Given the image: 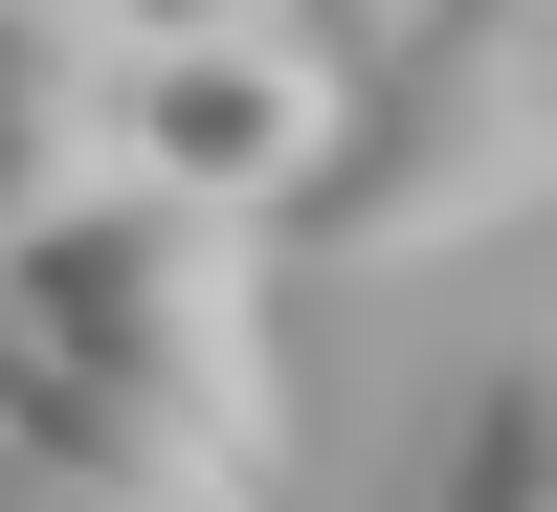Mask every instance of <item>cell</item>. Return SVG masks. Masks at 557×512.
Masks as SVG:
<instances>
[{
	"mask_svg": "<svg viewBox=\"0 0 557 512\" xmlns=\"http://www.w3.org/2000/svg\"><path fill=\"white\" fill-rule=\"evenodd\" d=\"M0 335H45L67 379H112L178 446V512L290 469V401H268V335H246V201H201L157 157H112L89 201H45L0 246Z\"/></svg>",
	"mask_w": 557,
	"mask_h": 512,
	"instance_id": "obj_1",
	"label": "cell"
},
{
	"mask_svg": "<svg viewBox=\"0 0 557 512\" xmlns=\"http://www.w3.org/2000/svg\"><path fill=\"white\" fill-rule=\"evenodd\" d=\"M557 201V0H424L380 67H335V134L268 201L290 267H424Z\"/></svg>",
	"mask_w": 557,
	"mask_h": 512,
	"instance_id": "obj_2",
	"label": "cell"
},
{
	"mask_svg": "<svg viewBox=\"0 0 557 512\" xmlns=\"http://www.w3.org/2000/svg\"><path fill=\"white\" fill-rule=\"evenodd\" d=\"M312 134H335V45H290L268 0H223V23H157L134 45V157L157 178H201V201H290L312 178Z\"/></svg>",
	"mask_w": 557,
	"mask_h": 512,
	"instance_id": "obj_3",
	"label": "cell"
},
{
	"mask_svg": "<svg viewBox=\"0 0 557 512\" xmlns=\"http://www.w3.org/2000/svg\"><path fill=\"white\" fill-rule=\"evenodd\" d=\"M112 157H134V23L112 0H0V246L45 201H89Z\"/></svg>",
	"mask_w": 557,
	"mask_h": 512,
	"instance_id": "obj_4",
	"label": "cell"
},
{
	"mask_svg": "<svg viewBox=\"0 0 557 512\" xmlns=\"http://www.w3.org/2000/svg\"><path fill=\"white\" fill-rule=\"evenodd\" d=\"M446 490L469 512H557V335H513L469 379V424H446Z\"/></svg>",
	"mask_w": 557,
	"mask_h": 512,
	"instance_id": "obj_5",
	"label": "cell"
},
{
	"mask_svg": "<svg viewBox=\"0 0 557 512\" xmlns=\"http://www.w3.org/2000/svg\"><path fill=\"white\" fill-rule=\"evenodd\" d=\"M268 23H290V45H335V67H380V45L424 23V0H268Z\"/></svg>",
	"mask_w": 557,
	"mask_h": 512,
	"instance_id": "obj_6",
	"label": "cell"
},
{
	"mask_svg": "<svg viewBox=\"0 0 557 512\" xmlns=\"http://www.w3.org/2000/svg\"><path fill=\"white\" fill-rule=\"evenodd\" d=\"M112 23H134V45H157V23H223V0H112Z\"/></svg>",
	"mask_w": 557,
	"mask_h": 512,
	"instance_id": "obj_7",
	"label": "cell"
}]
</instances>
